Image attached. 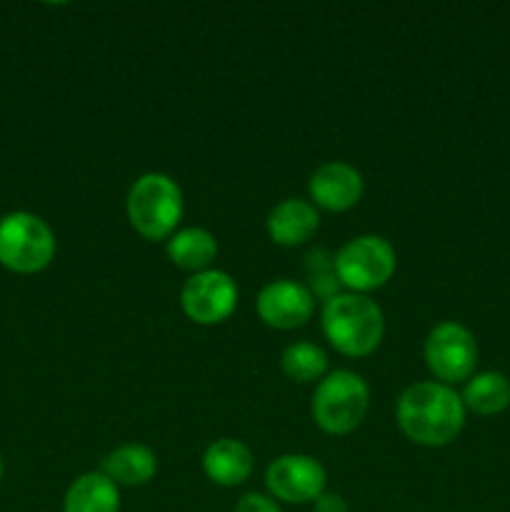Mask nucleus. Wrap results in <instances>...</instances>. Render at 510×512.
<instances>
[{"instance_id": "obj_12", "label": "nucleus", "mask_w": 510, "mask_h": 512, "mask_svg": "<svg viewBox=\"0 0 510 512\" xmlns=\"http://www.w3.org/2000/svg\"><path fill=\"white\" fill-rule=\"evenodd\" d=\"M320 228V215L310 200L285 198L275 205L265 220L270 240L280 248H298L305 245Z\"/></svg>"}, {"instance_id": "obj_8", "label": "nucleus", "mask_w": 510, "mask_h": 512, "mask_svg": "<svg viewBox=\"0 0 510 512\" xmlns=\"http://www.w3.org/2000/svg\"><path fill=\"white\" fill-rule=\"evenodd\" d=\"M180 308L195 325H218L238 308V285L225 270H203L185 280L180 290Z\"/></svg>"}, {"instance_id": "obj_2", "label": "nucleus", "mask_w": 510, "mask_h": 512, "mask_svg": "<svg viewBox=\"0 0 510 512\" xmlns=\"http://www.w3.org/2000/svg\"><path fill=\"white\" fill-rule=\"evenodd\" d=\"M320 325L328 343L345 358H368L385 335L380 305L358 293H340L323 303Z\"/></svg>"}, {"instance_id": "obj_3", "label": "nucleus", "mask_w": 510, "mask_h": 512, "mask_svg": "<svg viewBox=\"0 0 510 512\" xmlns=\"http://www.w3.org/2000/svg\"><path fill=\"white\" fill-rule=\"evenodd\" d=\"M183 190L170 175L145 173L130 185L125 198V213L135 233L145 240H168L178 233L183 220Z\"/></svg>"}, {"instance_id": "obj_20", "label": "nucleus", "mask_w": 510, "mask_h": 512, "mask_svg": "<svg viewBox=\"0 0 510 512\" xmlns=\"http://www.w3.org/2000/svg\"><path fill=\"white\" fill-rule=\"evenodd\" d=\"M233 512H283V510H280L278 500H273L270 495L245 493L243 498L235 503Z\"/></svg>"}, {"instance_id": "obj_14", "label": "nucleus", "mask_w": 510, "mask_h": 512, "mask_svg": "<svg viewBox=\"0 0 510 512\" xmlns=\"http://www.w3.org/2000/svg\"><path fill=\"white\" fill-rule=\"evenodd\" d=\"M100 473L113 480L118 488L120 485L138 488V485L150 483L155 478V473H158V455L143 443H125L105 455Z\"/></svg>"}, {"instance_id": "obj_16", "label": "nucleus", "mask_w": 510, "mask_h": 512, "mask_svg": "<svg viewBox=\"0 0 510 512\" xmlns=\"http://www.w3.org/2000/svg\"><path fill=\"white\" fill-rule=\"evenodd\" d=\"M120 490L100 470L83 473L70 483L63 498V512H118Z\"/></svg>"}, {"instance_id": "obj_4", "label": "nucleus", "mask_w": 510, "mask_h": 512, "mask_svg": "<svg viewBox=\"0 0 510 512\" xmlns=\"http://www.w3.org/2000/svg\"><path fill=\"white\" fill-rule=\"evenodd\" d=\"M370 408V388L358 373L333 370L315 385L313 413L315 425L328 435H348L365 420Z\"/></svg>"}, {"instance_id": "obj_17", "label": "nucleus", "mask_w": 510, "mask_h": 512, "mask_svg": "<svg viewBox=\"0 0 510 512\" xmlns=\"http://www.w3.org/2000/svg\"><path fill=\"white\" fill-rule=\"evenodd\" d=\"M465 410H473L478 415H498L510 405V380L503 373H478L465 383L463 390Z\"/></svg>"}, {"instance_id": "obj_1", "label": "nucleus", "mask_w": 510, "mask_h": 512, "mask_svg": "<svg viewBox=\"0 0 510 512\" xmlns=\"http://www.w3.org/2000/svg\"><path fill=\"white\" fill-rule=\"evenodd\" d=\"M395 420L415 445L445 448L463 433L465 405L450 385L423 380L403 390L395 405Z\"/></svg>"}, {"instance_id": "obj_5", "label": "nucleus", "mask_w": 510, "mask_h": 512, "mask_svg": "<svg viewBox=\"0 0 510 512\" xmlns=\"http://www.w3.org/2000/svg\"><path fill=\"white\" fill-rule=\"evenodd\" d=\"M55 258V235L43 218L33 213H8L0 218V265L13 273L33 275Z\"/></svg>"}, {"instance_id": "obj_7", "label": "nucleus", "mask_w": 510, "mask_h": 512, "mask_svg": "<svg viewBox=\"0 0 510 512\" xmlns=\"http://www.w3.org/2000/svg\"><path fill=\"white\" fill-rule=\"evenodd\" d=\"M423 358L433 378L453 388L455 383L473 378L478 365V343L465 325L445 320L425 335Z\"/></svg>"}, {"instance_id": "obj_22", "label": "nucleus", "mask_w": 510, "mask_h": 512, "mask_svg": "<svg viewBox=\"0 0 510 512\" xmlns=\"http://www.w3.org/2000/svg\"><path fill=\"white\" fill-rule=\"evenodd\" d=\"M0 478H3V458H0Z\"/></svg>"}, {"instance_id": "obj_10", "label": "nucleus", "mask_w": 510, "mask_h": 512, "mask_svg": "<svg viewBox=\"0 0 510 512\" xmlns=\"http://www.w3.org/2000/svg\"><path fill=\"white\" fill-rule=\"evenodd\" d=\"M258 318L268 328L295 330L303 328L315 313V298L305 283H295L290 278L273 280L265 285L255 300Z\"/></svg>"}, {"instance_id": "obj_6", "label": "nucleus", "mask_w": 510, "mask_h": 512, "mask_svg": "<svg viewBox=\"0 0 510 512\" xmlns=\"http://www.w3.org/2000/svg\"><path fill=\"white\" fill-rule=\"evenodd\" d=\"M395 248L380 235H358L335 253V270L345 293L365 295L395 275Z\"/></svg>"}, {"instance_id": "obj_19", "label": "nucleus", "mask_w": 510, "mask_h": 512, "mask_svg": "<svg viewBox=\"0 0 510 512\" xmlns=\"http://www.w3.org/2000/svg\"><path fill=\"white\" fill-rule=\"evenodd\" d=\"M305 273V288L313 293V298H320L323 303H328L330 298L340 295V280L338 270H335V253H330L328 248H313L305 255L303 263Z\"/></svg>"}, {"instance_id": "obj_21", "label": "nucleus", "mask_w": 510, "mask_h": 512, "mask_svg": "<svg viewBox=\"0 0 510 512\" xmlns=\"http://www.w3.org/2000/svg\"><path fill=\"white\" fill-rule=\"evenodd\" d=\"M313 512H350V508L348 503H345L343 495L328 493V490H325V493L313 503Z\"/></svg>"}, {"instance_id": "obj_11", "label": "nucleus", "mask_w": 510, "mask_h": 512, "mask_svg": "<svg viewBox=\"0 0 510 512\" xmlns=\"http://www.w3.org/2000/svg\"><path fill=\"white\" fill-rule=\"evenodd\" d=\"M363 175L343 160L323 163L308 180L310 203L328 213H345L363 198Z\"/></svg>"}, {"instance_id": "obj_9", "label": "nucleus", "mask_w": 510, "mask_h": 512, "mask_svg": "<svg viewBox=\"0 0 510 512\" xmlns=\"http://www.w3.org/2000/svg\"><path fill=\"white\" fill-rule=\"evenodd\" d=\"M325 483H328V473L323 463L303 453L280 455L265 470V488L270 498L280 503H315L325 493Z\"/></svg>"}, {"instance_id": "obj_13", "label": "nucleus", "mask_w": 510, "mask_h": 512, "mask_svg": "<svg viewBox=\"0 0 510 512\" xmlns=\"http://www.w3.org/2000/svg\"><path fill=\"white\" fill-rule=\"evenodd\" d=\"M203 473L220 488H238L253 475V453L243 440L220 438L203 453Z\"/></svg>"}, {"instance_id": "obj_18", "label": "nucleus", "mask_w": 510, "mask_h": 512, "mask_svg": "<svg viewBox=\"0 0 510 512\" xmlns=\"http://www.w3.org/2000/svg\"><path fill=\"white\" fill-rule=\"evenodd\" d=\"M280 370L295 383H320L328 375V355L313 343H293L280 355Z\"/></svg>"}, {"instance_id": "obj_15", "label": "nucleus", "mask_w": 510, "mask_h": 512, "mask_svg": "<svg viewBox=\"0 0 510 512\" xmlns=\"http://www.w3.org/2000/svg\"><path fill=\"white\" fill-rule=\"evenodd\" d=\"M165 255L185 273H203L218 258V240L205 228H183L165 240Z\"/></svg>"}]
</instances>
